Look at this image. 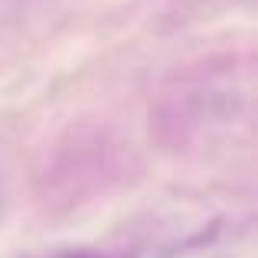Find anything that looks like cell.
<instances>
[{"label": "cell", "instance_id": "1", "mask_svg": "<svg viewBox=\"0 0 258 258\" xmlns=\"http://www.w3.org/2000/svg\"><path fill=\"white\" fill-rule=\"evenodd\" d=\"M49 258H105V255L85 252V248H69V252H56V255H49Z\"/></svg>", "mask_w": 258, "mask_h": 258}]
</instances>
